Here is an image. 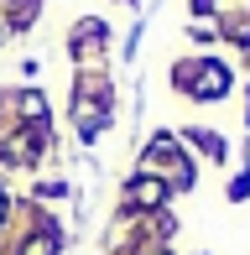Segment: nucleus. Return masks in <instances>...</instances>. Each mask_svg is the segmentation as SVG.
Listing matches in <instances>:
<instances>
[{
    "instance_id": "f257e3e1",
    "label": "nucleus",
    "mask_w": 250,
    "mask_h": 255,
    "mask_svg": "<svg viewBox=\"0 0 250 255\" xmlns=\"http://www.w3.org/2000/svg\"><path fill=\"white\" fill-rule=\"evenodd\" d=\"M172 78L188 89L193 99H219L224 89H230V68H219V63H203V68H198V63H183Z\"/></svg>"
},
{
    "instance_id": "f03ea898",
    "label": "nucleus",
    "mask_w": 250,
    "mask_h": 255,
    "mask_svg": "<svg viewBox=\"0 0 250 255\" xmlns=\"http://www.w3.org/2000/svg\"><path fill=\"white\" fill-rule=\"evenodd\" d=\"M125 198H130L135 208H162V198H167V182H162V177H135L130 188H125Z\"/></svg>"
},
{
    "instance_id": "7ed1b4c3",
    "label": "nucleus",
    "mask_w": 250,
    "mask_h": 255,
    "mask_svg": "<svg viewBox=\"0 0 250 255\" xmlns=\"http://www.w3.org/2000/svg\"><path fill=\"white\" fill-rule=\"evenodd\" d=\"M21 115H26V120H47V99L42 94H21Z\"/></svg>"
},
{
    "instance_id": "20e7f679",
    "label": "nucleus",
    "mask_w": 250,
    "mask_h": 255,
    "mask_svg": "<svg viewBox=\"0 0 250 255\" xmlns=\"http://www.w3.org/2000/svg\"><path fill=\"white\" fill-rule=\"evenodd\" d=\"M193 141H198V151H209L214 161L224 156V141H219V135H209V130H193Z\"/></svg>"
},
{
    "instance_id": "39448f33",
    "label": "nucleus",
    "mask_w": 250,
    "mask_h": 255,
    "mask_svg": "<svg viewBox=\"0 0 250 255\" xmlns=\"http://www.w3.org/2000/svg\"><path fill=\"white\" fill-rule=\"evenodd\" d=\"M52 250H58V240H52V235H42V240H31V245H26V255H52Z\"/></svg>"
},
{
    "instance_id": "423d86ee",
    "label": "nucleus",
    "mask_w": 250,
    "mask_h": 255,
    "mask_svg": "<svg viewBox=\"0 0 250 255\" xmlns=\"http://www.w3.org/2000/svg\"><path fill=\"white\" fill-rule=\"evenodd\" d=\"M214 5V0H193V10H198V16H203V10H209Z\"/></svg>"
},
{
    "instance_id": "0eeeda50",
    "label": "nucleus",
    "mask_w": 250,
    "mask_h": 255,
    "mask_svg": "<svg viewBox=\"0 0 250 255\" xmlns=\"http://www.w3.org/2000/svg\"><path fill=\"white\" fill-rule=\"evenodd\" d=\"M0 219H5V198H0Z\"/></svg>"
}]
</instances>
